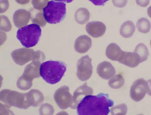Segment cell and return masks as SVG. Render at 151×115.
<instances>
[{"mask_svg":"<svg viewBox=\"0 0 151 115\" xmlns=\"http://www.w3.org/2000/svg\"><path fill=\"white\" fill-rule=\"evenodd\" d=\"M147 13H148V16L151 18V6H150L149 8H148Z\"/></svg>","mask_w":151,"mask_h":115,"instance_id":"f35d334b","label":"cell"},{"mask_svg":"<svg viewBox=\"0 0 151 115\" xmlns=\"http://www.w3.org/2000/svg\"><path fill=\"white\" fill-rule=\"evenodd\" d=\"M93 93V90L92 88L88 86L86 83L79 87L75 91L73 94V103L71 107V108L76 109L78 105L81 101L83 98V97L86 96L92 95Z\"/></svg>","mask_w":151,"mask_h":115,"instance_id":"30bf717a","label":"cell"},{"mask_svg":"<svg viewBox=\"0 0 151 115\" xmlns=\"http://www.w3.org/2000/svg\"><path fill=\"white\" fill-rule=\"evenodd\" d=\"M1 101L9 107L26 109L30 106L28 103L26 93H18L10 89H4L1 92Z\"/></svg>","mask_w":151,"mask_h":115,"instance_id":"5b68a950","label":"cell"},{"mask_svg":"<svg viewBox=\"0 0 151 115\" xmlns=\"http://www.w3.org/2000/svg\"><path fill=\"white\" fill-rule=\"evenodd\" d=\"M150 45H151V42H150Z\"/></svg>","mask_w":151,"mask_h":115,"instance_id":"ab89813d","label":"cell"},{"mask_svg":"<svg viewBox=\"0 0 151 115\" xmlns=\"http://www.w3.org/2000/svg\"><path fill=\"white\" fill-rule=\"evenodd\" d=\"M53 1H58V2H63L64 3H70L72 2L73 0H53Z\"/></svg>","mask_w":151,"mask_h":115,"instance_id":"74e56055","label":"cell"},{"mask_svg":"<svg viewBox=\"0 0 151 115\" xmlns=\"http://www.w3.org/2000/svg\"><path fill=\"white\" fill-rule=\"evenodd\" d=\"M134 52L139 55L141 62H144L148 59L149 52L148 48L144 44L142 43L138 44L135 47Z\"/></svg>","mask_w":151,"mask_h":115,"instance_id":"cb8c5ba5","label":"cell"},{"mask_svg":"<svg viewBox=\"0 0 151 115\" xmlns=\"http://www.w3.org/2000/svg\"><path fill=\"white\" fill-rule=\"evenodd\" d=\"M148 84V94L149 96H151V80H149L147 81Z\"/></svg>","mask_w":151,"mask_h":115,"instance_id":"8d00e7d4","label":"cell"},{"mask_svg":"<svg viewBox=\"0 0 151 115\" xmlns=\"http://www.w3.org/2000/svg\"><path fill=\"white\" fill-rule=\"evenodd\" d=\"M110 88L113 89H119L124 85V79L121 74H117L111 78L108 83Z\"/></svg>","mask_w":151,"mask_h":115,"instance_id":"7402d4cb","label":"cell"},{"mask_svg":"<svg viewBox=\"0 0 151 115\" xmlns=\"http://www.w3.org/2000/svg\"><path fill=\"white\" fill-rule=\"evenodd\" d=\"M43 14L47 22L50 24H58L66 16V4L63 2L50 1L43 9Z\"/></svg>","mask_w":151,"mask_h":115,"instance_id":"277c9868","label":"cell"},{"mask_svg":"<svg viewBox=\"0 0 151 115\" xmlns=\"http://www.w3.org/2000/svg\"><path fill=\"white\" fill-rule=\"evenodd\" d=\"M33 80L26 75L23 74L17 81V86L19 89L23 91L28 90L32 87Z\"/></svg>","mask_w":151,"mask_h":115,"instance_id":"44dd1931","label":"cell"},{"mask_svg":"<svg viewBox=\"0 0 151 115\" xmlns=\"http://www.w3.org/2000/svg\"><path fill=\"white\" fill-rule=\"evenodd\" d=\"M48 1L49 0H32V5L35 9L41 10L47 6Z\"/></svg>","mask_w":151,"mask_h":115,"instance_id":"f1b7e54d","label":"cell"},{"mask_svg":"<svg viewBox=\"0 0 151 115\" xmlns=\"http://www.w3.org/2000/svg\"><path fill=\"white\" fill-rule=\"evenodd\" d=\"M119 63L130 68H135L142 63L140 58L136 52H124Z\"/></svg>","mask_w":151,"mask_h":115,"instance_id":"9a60e30c","label":"cell"},{"mask_svg":"<svg viewBox=\"0 0 151 115\" xmlns=\"http://www.w3.org/2000/svg\"><path fill=\"white\" fill-rule=\"evenodd\" d=\"M95 6H103L109 0H88Z\"/></svg>","mask_w":151,"mask_h":115,"instance_id":"d6a6232c","label":"cell"},{"mask_svg":"<svg viewBox=\"0 0 151 115\" xmlns=\"http://www.w3.org/2000/svg\"><path fill=\"white\" fill-rule=\"evenodd\" d=\"M41 62L33 61L26 67L24 70L23 74L33 80L35 78L40 77V66Z\"/></svg>","mask_w":151,"mask_h":115,"instance_id":"ac0fdd59","label":"cell"},{"mask_svg":"<svg viewBox=\"0 0 151 115\" xmlns=\"http://www.w3.org/2000/svg\"><path fill=\"white\" fill-rule=\"evenodd\" d=\"M97 73L99 77L107 80L115 75L116 69L110 62L104 61L98 64Z\"/></svg>","mask_w":151,"mask_h":115,"instance_id":"4fadbf2b","label":"cell"},{"mask_svg":"<svg viewBox=\"0 0 151 115\" xmlns=\"http://www.w3.org/2000/svg\"><path fill=\"white\" fill-rule=\"evenodd\" d=\"M136 4L139 6L146 7L150 3V0H136Z\"/></svg>","mask_w":151,"mask_h":115,"instance_id":"836d02e7","label":"cell"},{"mask_svg":"<svg viewBox=\"0 0 151 115\" xmlns=\"http://www.w3.org/2000/svg\"><path fill=\"white\" fill-rule=\"evenodd\" d=\"M9 3L8 0H1V14L6 12L9 8Z\"/></svg>","mask_w":151,"mask_h":115,"instance_id":"1f68e13d","label":"cell"},{"mask_svg":"<svg viewBox=\"0 0 151 115\" xmlns=\"http://www.w3.org/2000/svg\"><path fill=\"white\" fill-rule=\"evenodd\" d=\"M32 21L34 24L38 25L41 27H44L47 24V21L45 20L43 13L42 12L38 13L32 20Z\"/></svg>","mask_w":151,"mask_h":115,"instance_id":"83f0119b","label":"cell"},{"mask_svg":"<svg viewBox=\"0 0 151 115\" xmlns=\"http://www.w3.org/2000/svg\"><path fill=\"white\" fill-rule=\"evenodd\" d=\"M112 3L115 7L122 8L127 5V0H112Z\"/></svg>","mask_w":151,"mask_h":115,"instance_id":"4dcf8cb0","label":"cell"},{"mask_svg":"<svg viewBox=\"0 0 151 115\" xmlns=\"http://www.w3.org/2000/svg\"><path fill=\"white\" fill-rule=\"evenodd\" d=\"M110 111L112 115H125L127 113V107L125 104H121L112 107Z\"/></svg>","mask_w":151,"mask_h":115,"instance_id":"484cf974","label":"cell"},{"mask_svg":"<svg viewBox=\"0 0 151 115\" xmlns=\"http://www.w3.org/2000/svg\"><path fill=\"white\" fill-rule=\"evenodd\" d=\"M91 59L89 56H83L79 59L77 63V76L82 81H86L90 79L92 74Z\"/></svg>","mask_w":151,"mask_h":115,"instance_id":"8992f818","label":"cell"},{"mask_svg":"<svg viewBox=\"0 0 151 115\" xmlns=\"http://www.w3.org/2000/svg\"><path fill=\"white\" fill-rule=\"evenodd\" d=\"M136 27L138 30L142 33H147L150 31L151 28V23L146 18L139 19L136 23Z\"/></svg>","mask_w":151,"mask_h":115,"instance_id":"603a6c76","label":"cell"},{"mask_svg":"<svg viewBox=\"0 0 151 115\" xmlns=\"http://www.w3.org/2000/svg\"><path fill=\"white\" fill-rule=\"evenodd\" d=\"M45 54L42 51L38 50L37 52H35L33 61H38L42 63L45 59Z\"/></svg>","mask_w":151,"mask_h":115,"instance_id":"f546056e","label":"cell"},{"mask_svg":"<svg viewBox=\"0 0 151 115\" xmlns=\"http://www.w3.org/2000/svg\"><path fill=\"white\" fill-rule=\"evenodd\" d=\"M92 45V40L86 35H82L76 40L75 50L80 53H86L91 49Z\"/></svg>","mask_w":151,"mask_h":115,"instance_id":"5bb4252c","label":"cell"},{"mask_svg":"<svg viewBox=\"0 0 151 115\" xmlns=\"http://www.w3.org/2000/svg\"><path fill=\"white\" fill-rule=\"evenodd\" d=\"M26 93L28 103L30 106L37 107L44 101V95L39 90L32 89Z\"/></svg>","mask_w":151,"mask_h":115,"instance_id":"e0dca14e","label":"cell"},{"mask_svg":"<svg viewBox=\"0 0 151 115\" xmlns=\"http://www.w3.org/2000/svg\"><path fill=\"white\" fill-rule=\"evenodd\" d=\"M54 112L53 106L48 103L42 104L40 108L39 113L41 115H52Z\"/></svg>","mask_w":151,"mask_h":115,"instance_id":"4316f807","label":"cell"},{"mask_svg":"<svg viewBox=\"0 0 151 115\" xmlns=\"http://www.w3.org/2000/svg\"><path fill=\"white\" fill-rule=\"evenodd\" d=\"M124 52L117 44L111 43L108 45L106 50V56L111 60L119 61L121 60Z\"/></svg>","mask_w":151,"mask_h":115,"instance_id":"2e32d148","label":"cell"},{"mask_svg":"<svg viewBox=\"0 0 151 115\" xmlns=\"http://www.w3.org/2000/svg\"><path fill=\"white\" fill-rule=\"evenodd\" d=\"M148 90V83L145 79H138L133 82L130 88V98L134 101H140L145 97Z\"/></svg>","mask_w":151,"mask_h":115,"instance_id":"ba28073f","label":"cell"},{"mask_svg":"<svg viewBox=\"0 0 151 115\" xmlns=\"http://www.w3.org/2000/svg\"><path fill=\"white\" fill-rule=\"evenodd\" d=\"M1 30L4 32H9L12 30V24L9 19L5 15H1Z\"/></svg>","mask_w":151,"mask_h":115,"instance_id":"d4e9b609","label":"cell"},{"mask_svg":"<svg viewBox=\"0 0 151 115\" xmlns=\"http://www.w3.org/2000/svg\"><path fill=\"white\" fill-rule=\"evenodd\" d=\"M90 18V13L86 8H80L76 11L75 18L76 22L80 24H85L88 22Z\"/></svg>","mask_w":151,"mask_h":115,"instance_id":"ffe728a7","label":"cell"},{"mask_svg":"<svg viewBox=\"0 0 151 115\" xmlns=\"http://www.w3.org/2000/svg\"><path fill=\"white\" fill-rule=\"evenodd\" d=\"M6 35L3 32H1V45H3L4 42L6 40Z\"/></svg>","mask_w":151,"mask_h":115,"instance_id":"e575fe53","label":"cell"},{"mask_svg":"<svg viewBox=\"0 0 151 115\" xmlns=\"http://www.w3.org/2000/svg\"><path fill=\"white\" fill-rule=\"evenodd\" d=\"M86 32L93 38H99L104 35L106 30L105 25L99 21L88 23L86 26Z\"/></svg>","mask_w":151,"mask_h":115,"instance_id":"8fae6325","label":"cell"},{"mask_svg":"<svg viewBox=\"0 0 151 115\" xmlns=\"http://www.w3.org/2000/svg\"><path fill=\"white\" fill-rule=\"evenodd\" d=\"M31 18V14L26 9L17 10L13 16L14 24L17 27L22 28L26 26Z\"/></svg>","mask_w":151,"mask_h":115,"instance_id":"7c38bea8","label":"cell"},{"mask_svg":"<svg viewBox=\"0 0 151 115\" xmlns=\"http://www.w3.org/2000/svg\"><path fill=\"white\" fill-rule=\"evenodd\" d=\"M17 3L20 4V5H26L29 3L30 0H15Z\"/></svg>","mask_w":151,"mask_h":115,"instance_id":"d590c367","label":"cell"},{"mask_svg":"<svg viewBox=\"0 0 151 115\" xmlns=\"http://www.w3.org/2000/svg\"><path fill=\"white\" fill-rule=\"evenodd\" d=\"M135 31V26L132 21H125L120 28V34L124 38H129L133 36Z\"/></svg>","mask_w":151,"mask_h":115,"instance_id":"d6986e66","label":"cell"},{"mask_svg":"<svg viewBox=\"0 0 151 115\" xmlns=\"http://www.w3.org/2000/svg\"><path fill=\"white\" fill-rule=\"evenodd\" d=\"M113 105L108 94L101 93L96 96H86L78 105L77 114L107 115L110 112L109 108Z\"/></svg>","mask_w":151,"mask_h":115,"instance_id":"6da1fadb","label":"cell"},{"mask_svg":"<svg viewBox=\"0 0 151 115\" xmlns=\"http://www.w3.org/2000/svg\"><path fill=\"white\" fill-rule=\"evenodd\" d=\"M42 34L40 26L31 24L18 29L17 37L24 47L29 48L38 44Z\"/></svg>","mask_w":151,"mask_h":115,"instance_id":"3957f363","label":"cell"},{"mask_svg":"<svg viewBox=\"0 0 151 115\" xmlns=\"http://www.w3.org/2000/svg\"><path fill=\"white\" fill-rule=\"evenodd\" d=\"M35 52L33 49L21 48L14 50L11 55L14 61L19 65H24L33 60Z\"/></svg>","mask_w":151,"mask_h":115,"instance_id":"9c48e42d","label":"cell"},{"mask_svg":"<svg viewBox=\"0 0 151 115\" xmlns=\"http://www.w3.org/2000/svg\"><path fill=\"white\" fill-rule=\"evenodd\" d=\"M54 99L58 106L62 110L71 107L72 105V96L67 86H62L57 89L54 94Z\"/></svg>","mask_w":151,"mask_h":115,"instance_id":"52a82bcc","label":"cell"},{"mask_svg":"<svg viewBox=\"0 0 151 115\" xmlns=\"http://www.w3.org/2000/svg\"><path fill=\"white\" fill-rule=\"evenodd\" d=\"M66 71V65L60 61H47L40 66V75L47 83L55 85L59 83Z\"/></svg>","mask_w":151,"mask_h":115,"instance_id":"7a4b0ae2","label":"cell"}]
</instances>
